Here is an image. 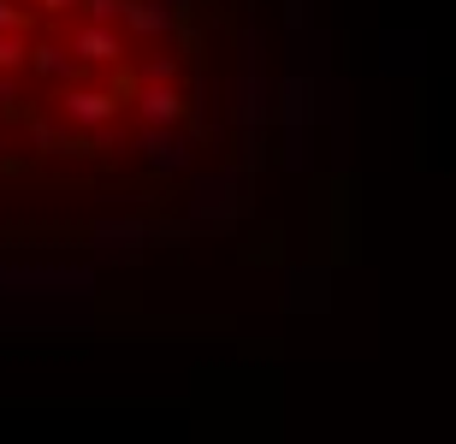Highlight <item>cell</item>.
<instances>
[{
	"label": "cell",
	"instance_id": "1",
	"mask_svg": "<svg viewBox=\"0 0 456 444\" xmlns=\"http://www.w3.org/2000/svg\"><path fill=\"white\" fill-rule=\"evenodd\" d=\"M113 95H95V89H77V95H66V119L71 125H107L113 119Z\"/></svg>",
	"mask_w": 456,
	"mask_h": 444
},
{
	"label": "cell",
	"instance_id": "2",
	"mask_svg": "<svg viewBox=\"0 0 456 444\" xmlns=\"http://www.w3.org/2000/svg\"><path fill=\"white\" fill-rule=\"evenodd\" d=\"M77 48H84V60H118V36L84 30V36H77Z\"/></svg>",
	"mask_w": 456,
	"mask_h": 444
},
{
	"label": "cell",
	"instance_id": "3",
	"mask_svg": "<svg viewBox=\"0 0 456 444\" xmlns=\"http://www.w3.org/2000/svg\"><path fill=\"white\" fill-rule=\"evenodd\" d=\"M142 113H149V119H172V113H178V101H172L167 89H149V95H142Z\"/></svg>",
	"mask_w": 456,
	"mask_h": 444
},
{
	"label": "cell",
	"instance_id": "4",
	"mask_svg": "<svg viewBox=\"0 0 456 444\" xmlns=\"http://www.w3.org/2000/svg\"><path fill=\"white\" fill-rule=\"evenodd\" d=\"M18 60H24V42L6 30V36H0V66H18Z\"/></svg>",
	"mask_w": 456,
	"mask_h": 444
},
{
	"label": "cell",
	"instance_id": "5",
	"mask_svg": "<svg viewBox=\"0 0 456 444\" xmlns=\"http://www.w3.org/2000/svg\"><path fill=\"white\" fill-rule=\"evenodd\" d=\"M6 30H18V12L6 6V0H0V36H6Z\"/></svg>",
	"mask_w": 456,
	"mask_h": 444
}]
</instances>
